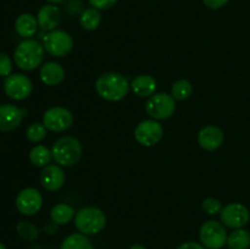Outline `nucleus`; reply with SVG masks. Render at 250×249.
<instances>
[{"label":"nucleus","mask_w":250,"mask_h":249,"mask_svg":"<svg viewBox=\"0 0 250 249\" xmlns=\"http://www.w3.org/2000/svg\"><path fill=\"white\" fill-rule=\"evenodd\" d=\"M131 89V83L119 72H105L95 81V90L102 99L116 103L125 99Z\"/></svg>","instance_id":"1"},{"label":"nucleus","mask_w":250,"mask_h":249,"mask_svg":"<svg viewBox=\"0 0 250 249\" xmlns=\"http://www.w3.org/2000/svg\"><path fill=\"white\" fill-rule=\"evenodd\" d=\"M44 53H45V49H44L43 44H41L36 39H24L15 49V63L21 70H36L43 62Z\"/></svg>","instance_id":"2"},{"label":"nucleus","mask_w":250,"mask_h":249,"mask_svg":"<svg viewBox=\"0 0 250 249\" xmlns=\"http://www.w3.org/2000/svg\"><path fill=\"white\" fill-rule=\"evenodd\" d=\"M53 160L62 167H70L77 164L82 156V144L72 136L60 137L51 146Z\"/></svg>","instance_id":"3"},{"label":"nucleus","mask_w":250,"mask_h":249,"mask_svg":"<svg viewBox=\"0 0 250 249\" xmlns=\"http://www.w3.org/2000/svg\"><path fill=\"white\" fill-rule=\"evenodd\" d=\"M106 214L100 208L84 207L75 215V226L85 236L98 234L106 226Z\"/></svg>","instance_id":"4"},{"label":"nucleus","mask_w":250,"mask_h":249,"mask_svg":"<svg viewBox=\"0 0 250 249\" xmlns=\"http://www.w3.org/2000/svg\"><path fill=\"white\" fill-rule=\"evenodd\" d=\"M146 111L150 116V119L160 121L167 120L175 114L176 100L167 93H155L148 98L146 103Z\"/></svg>","instance_id":"5"},{"label":"nucleus","mask_w":250,"mask_h":249,"mask_svg":"<svg viewBox=\"0 0 250 249\" xmlns=\"http://www.w3.org/2000/svg\"><path fill=\"white\" fill-rule=\"evenodd\" d=\"M43 46L54 58H63L72 51L73 39L66 31L54 29L43 37Z\"/></svg>","instance_id":"6"},{"label":"nucleus","mask_w":250,"mask_h":249,"mask_svg":"<svg viewBox=\"0 0 250 249\" xmlns=\"http://www.w3.org/2000/svg\"><path fill=\"white\" fill-rule=\"evenodd\" d=\"M227 237L226 227L216 220H209L200 226V243L207 249H221L227 243Z\"/></svg>","instance_id":"7"},{"label":"nucleus","mask_w":250,"mask_h":249,"mask_svg":"<svg viewBox=\"0 0 250 249\" xmlns=\"http://www.w3.org/2000/svg\"><path fill=\"white\" fill-rule=\"evenodd\" d=\"M73 115L67 107L53 106L46 110L43 115V124L48 131L60 133L72 126Z\"/></svg>","instance_id":"8"},{"label":"nucleus","mask_w":250,"mask_h":249,"mask_svg":"<svg viewBox=\"0 0 250 249\" xmlns=\"http://www.w3.org/2000/svg\"><path fill=\"white\" fill-rule=\"evenodd\" d=\"M164 128L159 121L154 119L143 120L134 128V138L141 145L154 146L163 139Z\"/></svg>","instance_id":"9"},{"label":"nucleus","mask_w":250,"mask_h":249,"mask_svg":"<svg viewBox=\"0 0 250 249\" xmlns=\"http://www.w3.org/2000/svg\"><path fill=\"white\" fill-rule=\"evenodd\" d=\"M249 209L242 203H229L222 208L220 212V220L225 227L237 229L242 228L249 222Z\"/></svg>","instance_id":"10"},{"label":"nucleus","mask_w":250,"mask_h":249,"mask_svg":"<svg viewBox=\"0 0 250 249\" xmlns=\"http://www.w3.org/2000/svg\"><path fill=\"white\" fill-rule=\"evenodd\" d=\"M33 83L31 78L22 73H14L5 78L4 92L14 100H24L32 94Z\"/></svg>","instance_id":"11"},{"label":"nucleus","mask_w":250,"mask_h":249,"mask_svg":"<svg viewBox=\"0 0 250 249\" xmlns=\"http://www.w3.org/2000/svg\"><path fill=\"white\" fill-rule=\"evenodd\" d=\"M43 205V197L37 188L27 187L16 197V208L24 216H32L39 212Z\"/></svg>","instance_id":"12"},{"label":"nucleus","mask_w":250,"mask_h":249,"mask_svg":"<svg viewBox=\"0 0 250 249\" xmlns=\"http://www.w3.org/2000/svg\"><path fill=\"white\" fill-rule=\"evenodd\" d=\"M66 176L62 166L58 164H49L41 172V183L48 192H56L65 185Z\"/></svg>","instance_id":"13"},{"label":"nucleus","mask_w":250,"mask_h":249,"mask_svg":"<svg viewBox=\"0 0 250 249\" xmlns=\"http://www.w3.org/2000/svg\"><path fill=\"white\" fill-rule=\"evenodd\" d=\"M225 134L220 127L214 124L204 126L198 133V144L207 151H214L224 144Z\"/></svg>","instance_id":"14"},{"label":"nucleus","mask_w":250,"mask_h":249,"mask_svg":"<svg viewBox=\"0 0 250 249\" xmlns=\"http://www.w3.org/2000/svg\"><path fill=\"white\" fill-rule=\"evenodd\" d=\"M27 110L20 109L12 104L0 105V131L10 132L21 124Z\"/></svg>","instance_id":"15"},{"label":"nucleus","mask_w":250,"mask_h":249,"mask_svg":"<svg viewBox=\"0 0 250 249\" xmlns=\"http://www.w3.org/2000/svg\"><path fill=\"white\" fill-rule=\"evenodd\" d=\"M37 21H38L39 28L43 31H54L61 22L60 9L54 4L44 5L37 14Z\"/></svg>","instance_id":"16"},{"label":"nucleus","mask_w":250,"mask_h":249,"mask_svg":"<svg viewBox=\"0 0 250 249\" xmlns=\"http://www.w3.org/2000/svg\"><path fill=\"white\" fill-rule=\"evenodd\" d=\"M39 78L45 85H59L65 80V68L56 61H48L41 66Z\"/></svg>","instance_id":"17"},{"label":"nucleus","mask_w":250,"mask_h":249,"mask_svg":"<svg viewBox=\"0 0 250 249\" xmlns=\"http://www.w3.org/2000/svg\"><path fill=\"white\" fill-rule=\"evenodd\" d=\"M158 83L155 78L146 73L136 76L131 82V90L141 98H149L155 94Z\"/></svg>","instance_id":"18"},{"label":"nucleus","mask_w":250,"mask_h":249,"mask_svg":"<svg viewBox=\"0 0 250 249\" xmlns=\"http://www.w3.org/2000/svg\"><path fill=\"white\" fill-rule=\"evenodd\" d=\"M38 21L37 17H34L31 14H22L15 21V31L17 32L20 37L22 38H31L37 33L38 29Z\"/></svg>","instance_id":"19"},{"label":"nucleus","mask_w":250,"mask_h":249,"mask_svg":"<svg viewBox=\"0 0 250 249\" xmlns=\"http://www.w3.org/2000/svg\"><path fill=\"white\" fill-rule=\"evenodd\" d=\"M76 211L71 205L66 203H59L50 210V219L55 225H66L75 219Z\"/></svg>","instance_id":"20"},{"label":"nucleus","mask_w":250,"mask_h":249,"mask_svg":"<svg viewBox=\"0 0 250 249\" xmlns=\"http://www.w3.org/2000/svg\"><path fill=\"white\" fill-rule=\"evenodd\" d=\"M29 161L37 167H45L50 164V161L53 160V153H51V149H49L48 146L38 145L33 146L29 151Z\"/></svg>","instance_id":"21"},{"label":"nucleus","mask_w":250,"mask_h":249,"mask_svg":"<svg viewBox=\"0 0 250 249\" xmlns=\"http://www.w3.org/2000/svg\"><path fill=\"white\" fill-rule=\"evenodd\" d=\"M226 244L229 249H248L250 247V232L243 227L233 229L227 237Z\"/></svg>","instance_id":"22"},{"label":"nucleus","mask_w":250,"mask_h":249,"mask_svg":"<svg viewBox=\"0 0 250 249\" xmlns=\"http://www.w3.org/2000/svg\"><path fill=\"white\" fill-rule=\"evenodd\" d=\"M60 249H94L92 242L85 234L72 233L66 237L61 243Z\"/></svg>","instance_id":"23"},{"label":"nucleus","mask_w":250,"mask_h":249,"mask_svg":"<svg viewBox=\"0 0 250 249\" xmlns=\"http://www.w3.org/2000/svg\"><path fill=\"white\" fill-rule=\"evenodd\" d=\"M80 23L81 27L85 31H95L99 28L100 23H102V15H100L99 10L94 9V7L84 10L80 16Z\"/></svg>","instance_id":"24"},{"label":"nucleus","mask_w":250,"mask_h":249,"mask_svg":"<svg viewBox=\"0 0 250 249\" xmlns=\"http://www.w3.org/2000/svg\"><path fill=\"white\" fill-rule=\"evenodd\" d=\"M193 85L188 80H178L171 87V95L177 102L187 100L192 95Z\"/></svg>","instance_id":"25"},{"label":"nucleus","mask_w":250,"mask_h":249,"mask_svg":"<svg viewBox=\"0 0 250 249\" xmlns=\"http://www.w3.org/2000/svg\"><path fill=\"white\" fill-rule=\"evenodd\" d=\"M16 231L22 239L28 242L36 241L39 236L38 227L28 221H20L16 226Z\"/></svg>","instance_id":"26"},{"label":"nucleus","mask_w":250,"mask_h":249,"mask_svg":"<svg viewBox=\"0 0 250 249\" xmlns=\"http://www.w3.org/2000/svg\"><path fill=\"white\" fill-rule=\"evenodd\" d=\"M46 127L43 124L39 122H34V124H29L26 129V137L29 142L32 143H39L43 141L46 137Z\"/></svg>","instance_id":"27"},{"label":"nucleus","mask_w":250,"mask_h":249,"mask_svg":"<svg viewBox=\"0 0 250 249\" xmlns=\"http://www.w3.org/2000/svg\"><path fill=\"white\" fill-rule=\"evenodd\" d=\"M202 208L208 215H220L222 210V204L219 199L214 197L205 198L202 203Z\"/></svg>","instance_id":"28"},{"label":"nucleus","mask_w":250,"mask_h":249,"mask_svg":"<svg viewBox=\"0 0 250 249\" xmlns=\"http://www.w3.org/2000/svg\"><path fill=\"white\" fill-rule=\"evenodd\" d=\"M12 61L10 56L5 53H0V76L7 77L11 75Z\"/></svg>","instance_id":"29"},{"label":"nucleus","mask_w":250,"mask_h":249,"mask_svg":"<svg viewBox=\"0 0 250 249\" xmlns=\"http://www.w3.org/2000/svg\"><path fill=\"white\" fill-rule=\"evenodd\" d=\"M89 4L92 5V7L97 10H107L111 9L115 4L117 2V0H88Z\"/></svg>","instance_id":"30"},{"label":"nucleus","mask_w":250,"mask_h":249,"mask_svg":"<svg viewBox=\"0 0 250 249\" xmlns=\"http://www.w3.org/2000/svg\"><path fill=\"white\" fill-rule=\"evenodd\" d=\"M229 0H203L204 5L211 10H219L224 7Z\"/></svg>","instance_id":"31"},{"label":"nucleus","mask_w":250,"mask_h":249,"mask_svg":"<svg viewBox=\"0 0 250 249\" xmlns=\"http://www.w3.org/2000/svg\"><path fill=\"white\" fill-rule=\"evenodd\" d=\"M177 249H207L202 243H198V242H185V243L180 244L177 247Z\"/></svg>","instance_id":"32"},{"label":"nucleus","mask_w":250,"mask_h":249,"mask_svg":"<svg viewBox=\"0 0 250 249\" xmlns=\"http://www.w3.org/2000/svg\"><path fill=\"white\" fill-rule=\"evenodd\" d=\"M129 249H146V248L144 246H142V244H133Z\"/></svg>","instance_id":"33"},{"label":"nucleus","mask_w":250,"mask_h":249,"mask_svg":"<svg viewBox=\"0 0 250 249\" xmlns=\"http://www.w3.org/2000/svg\"><path fill=\"white\" fill-rule=\"evenodd\" d=\"M46 1H48V2H50V4H54V5H56V4H60V2L65 1V0H46Z\"/></svg>","instance_id":"34"},{"label":"nucleus","mask_w":250,"mask_h":249,"mask_svg":"<svg viewBox=\"0 0 250 249\" xmlns=\"http://www.w3.org/2000/svg\"><path fill=\"white\" fill-rule=\"evenodd\" d=\"M0 249H6V247H5L1 242H0Z\"/></svg>","instance_id":"35"}]
</instances>
